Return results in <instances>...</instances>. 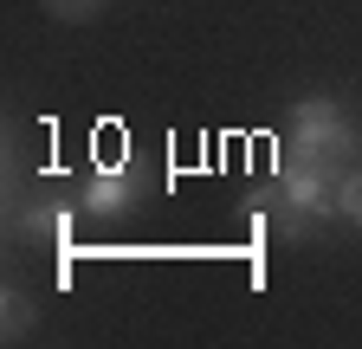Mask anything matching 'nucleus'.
I'll use <instances>...</instances> for the list:
<instances>
[{
  "label": "nucleus",
  "mask_w": 362,
  "mask_h": 349,
  "mask_svg": "<svg viewBox=\"0 0 362 349\" xmlns=\"http://www.w3.org/2000/svg\"><path fill=\"white\" fill-rule=\"evenodd\" d=\"M0 324H7V343H20L33 330V297L26 291H7V297H0Z\"/></svg>",
  "instance_id": "6"
},
{
  "label": "nucleus",
  "mask_w": 362,
  "mask_h": 349,
  "mask_svg": "<svg viewBox=\"0 0 362 349\" xmlns=\"http://www.w3.org/2000/svg\"><path fill=\"white\" fill-rule=\"evenodd\" d=\"M259 213H272L285 233H310V227H324L330 213H337V174L291 155L279 174H272V188H265Z\"/></svg>",
  "instance_id": "1"
},
{
  "label": "nucleus",
  "mask_w": 362,
  "mask_h": 349,
  "mask_svg": "<svg viewBox=\"0 0 362 349\" xmlns=\"http://www.w3.org/2000/svg\"><path fill=\"white\" fill-rule=\"evenodd\" d=\"M52 7H59V13H71V20H78V13H90V7H98V0H52Z\"/></svg>",
  "instance_id": "7"
},
{
  "label": "nucleus",
  "mask_w": 362,
  "mask_h": 349,
  "mask_svg": "<svg viewBox=\"0 0 362 349\" xmlns=\"http://www.w3.org/2000/svg\"><path fill=\"white\" fill-rule=\"evenodd\" d=\"M136 194H143V168H136V162H117V168L84 174V188H78V213L117 220V213H129V207H136Z\"/></svg>",
  "instance_id": "4"
},
{
  "label": "nucleus",
  "mask_w": 362,
  "mask_h": 349,
  "mask_svg": "<svg viewBox=\"0 0 362 349\" xmlns=\"http://www.w3.org/2000/svg\"><path fill=\"white\" fill-rule=\"evenodd\" d=\"M337 213H343L349 227H362V162H349L337 174Z\"/></svg>",
  "instance_id": "5"
},
{
  "label": "nucleus",
  "mask_w": 362,
  "mask_h": 349,
  "mask_svg": "<svg viewBox=\"0 0 362 349\" xmlns=\"http://www.w3.org/2000/svg\"><path fill=\"white\" fill-rule=\"evenodd\" d=\"M356 149H362V136H356V123H349V110L337 97H304V104H291V155L298 162H317V168L343 174L356 162Z\"/></svg>",
  "instance_id": "2"
},
{
  "label": "nucleus",
  "mask_w": 362,
  "mask_h": 349,
  "mask_svg": "<svg viewBox=\"0 0 362 349\" xmlns=\"http://www.w3.org/2000/svg\"><path fill=\"white\" fill-rule=\"evenodd\" d=\"M7 227L20 239H52L59 252L71 246V201L65 194H26L20 182L7 188Z\"/></svg>",
  "instance_id": "3"
}]
</instances>
